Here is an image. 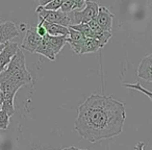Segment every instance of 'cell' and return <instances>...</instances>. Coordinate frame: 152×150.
Masks as SVG:
<instances>
[{"instance_id":"15","label":"cell","mask_w":152,"mask_h":150,"mask_svg":"<svg viewBox=\"0 0 152 150\" xmlns=\"http://www.w3.org/2000/svg\"><path fill=\"white\" fill-rule=\"evenodd\" d=\"M68 27L79 31L80 34H83L86 38L94 39V37H95V34L92 31L91 28L89 27V25H88L87 23H79V24H76V25H69Z\"/></svg>"},{"instance_id":"8","label":"cell","mask_w":152,"mask_h":150,"mask_svg":"<svg viewBox=\"0 0 152 150\" xmlns=\"http://www.w3.org/2000/svg\"><path fill=\"white\" fill-rule=\"evenodd\" d=\"M19 36V30L14 22L7 21L0 24V45L10 42Z\"/></svg>"},{"instance_id":"20","label":"cell","mask_w":152,"mask_h":150,"mask_svg":"<svg viewBox=\"0 0 152 150\" xmlns=\"http://www.w3.org/2000/svg\"><path fill=\"white\" fill-rule=\"evenodd\" d=\"M76 3V5H77V11L78 10H81L85 7V4H86V1L87 0H74Z\"/></svg>"},{"instance_id":"16","label":"cell","mask_w":152,"mask_h":150,"mask_svg":"<svg viewBox=\"0 0 152 150\" xmlns=\"http://www.w3.org/2000/svg\"><path fill=\"white\" fill-rule=\"evenodd\" d=\"M74 10H77V5H76L74 0H63L59 11L65 14H68L69 12H72Z\"/></svg>"},{"instance_id":"19","label":"cell","mask_w":152,"mask_h":150,"mask_svg":"<svg viewBox=\"0 0 152 150\" xmlns=\"http://www.w3.org/2000/svg\"><path fill=\"white\" fill-rule=\"evenodd\" d=\"M36 30H37V34H38L39 36L41 37V38H43V37L46 36V34H47L46 29H45V27H44V26H43L42 21H40V23H39L38 25H37Z\"/></svg>"},{"instance_id":"1","label":"cell","mask_w":152,"mask_h":150,"mask_svg":"<svg viewBox=\"0 0 152 150\" xmlns=\"http://www.w3.org/2000/svg\"><path fill=\"white\" fill-rule=\"evenodd\" d=\"M126 110L112 96L94 94L77 108L75 130L91 143L107 140L123 131Z\"/></svg>"},{"instance_id":"11","label":"cell","mask_w":152,"mask_h":150,"mask_svg":"<svg viewBox=\"0 0 152 150\" xmlns=\"http://www.w3.org/2000/svg\"><path fill=\"white\" fill-rule=\"evenodd\" d=\"M42 21L43 26L46 29V32L48 36L51 37H58V36H64L67 37L68 34H69V28L65 27V26L58 25V24H54V23H49V22H46L44 20H40Z\"/></svg>"},{"instance_id":"12","label":"cell","mask_w":152,"mask_h":150,"mask_svg":"<svg viewBox=\"0 0 152 150\" xmlns=\"http://www.w3.org/2000/svg\"><path fill=\"white\" fill-rule=\"evenodd\" d=\"M34 52L39 53V54L43 55V56H45V57H47V59H50V61H54L55 57H56L54 53H53L52 48H51L50 44H49V42H48L47 34L42 38V40H41L38 48L36 49V51H34Z\"/></svg>"},{"instance_id":"9","label":"cell","mask_w":152,"mask_h":150,"mask_svg":"<svg viewBox=\"0 0 152 150\" xmlns=\"http://www.w3.org/2000/svg\"><path fill=\"white\" fill-rule=\"evenodd\" d=\"M68 28H69V34L67 36V43H69L72 50L76 54H79L81 50V47H83V43L86 41V37L83 34H80L79 31H77V30L72 29L70 27Z\"/></svg>"},{"instance_id":"10","label":"cell","mask_w":152,"mask_h":150,"mask_svg":"<svg viewBox=\"0 0 152 150\" xmlns=\"http://www.w3.org/2000/svg\"><path fill=\"white\" fill-rule=\"evenodd\" d=\"M137 76L148 83L152 81V54H148L142 59L137 69Z\"/></svg>"},{"instance_id":"3","label":"cell","mask_w":152,"mask_h":150,"mask_svg":"<svg viewBox=\"0 0 152 150\" xmlns=\"http://www.w3.org/2000/svg\"><path fill=\"white\" fill-rule=\"evenodd\" d=\"M36 13L39 15V19L44 20V21L49 22V23L58 24V25L65 26V27H68L71 24V18L69 17V15L63 13L59 10H57V11H46V10H43L42 7H39L36 10Z\"/></svg>"},{"instance_id":"17","label":"cell","mask_w":152,"mask_h":150,"mask_svg":"<svg viewBox=\"0 0 152 150\" xmlns=\"http://www.w3.org/2000/svg\"><path fill=\"white\" fill-rule=\"evenodd\" d=\"M123 86H124L125 88H129V89H133V90H135V91L141 92V93H143V94H145V95H147L148 98H149L150 100H152V94H151V92H150L149 90L144 89V88L142 87V85L140 83H137L135 85H129V83H124Z\"/></svg>"},{"instance_id":"23","label":"cell","mask_w":152,"mask_h":150,"mask_svg":"<svg viewBox=\"0 0 152 150\" xmlns=\"http://www.w3.org/2000/svg\"><path fill=\"white\" fill-rule=\"evenodd\" d=\"M61 150H86V149H80V148L74 147V146H70V147L63 148V149H61Z\"/></svg>"},{"instance_id":"22","label":"cell","mask_w":152,"mask_h":150,"mask_svg":"<svg viewBox=\"0 0 152 150\" xmlns=\"http://www.w3.org/2000/svg\"><path fill=\"white\" fill-rule=\"evenodd\" d=\"M51 1H52V0H39V3H40V7H45V5L48 4Z\"/></svg>"},{"instance_id":"21","label":"cell","mask_w":152,"mask_h":150,"mask_svg":"<svg viewBox=\"0 0 152 150\" xmlns=\"http://www.w3.org/2000/svg\"><path fill=\"white\" fill-rule=\"evenodd\" d=\"M146 146V144L144 142H139V143L135 145L134 150H144V147Z\"/></svg>"},{"instance_id":"2","label":"cell","mask_w":152,"mask_h":150,"mask_svg":"<svg viewBox=\"0 0 152 150\" xmlns=\"http://www.w3.org/2000/svg\"><path fill=\"white\" fill-rule=\"evenodd\" d=\"M24 70H27L25 55H24L23 51L19 48L17 52H16V54L13 56V59H11L7 67L5 68V70H3L0 73V83L9 79L14 74H17L19 72L24 71Z\"/></svg>"},{"instance_id":"24","label":"cell","mask_w":152,"mask_h":150,"mask_svg":"<svg viewBox=\"0 0 152 150\" xmlns=\"http://www.w3.org/2000/svg\"><path fill=\"white\" fill-rule=\"evenodd\" d=\"M3 47H4V44H2V45H0V51L2 50V49H3Z\"/></svg>"},{"instance_id":"13","label":"cell","mask_w":152,"mask_h":150,"mask_svg":"<svg viewBox=\"0 0 152 150\" xmlns=\"http://www.w3.org/2000/svg\"><path fill=\"white\" fill-rule=\"evenodd\" d=\"M102 48H103V46H102L96 39L86 38V41H85V43H83V47H81V50L79 54L97 52L98 50H100V49H102Z\"/></svg>"},{"instance_id":"6","label":"cell","mask_w":152,"mask_h":150,"mask_svg":"<svg viewBox=\"0 0 152 150\" xmlns=\"http://www.w3.org/2000/svg\"><path fill=\"white\" fill-rule=\"evenodd\" d=\"M19 49L17 43L14 42H7L4 44V47L1 51H0V73L5 70L7 65L10 64L11 59L16 54V52Z\"/></svg>"},{"instance_id":"4","label":"cell","mask_w":152,"mask_h":150,"mask_svg":"<svg viewBox=\"0 0 152 150\" xmlns=\"http://www.w3.org/2000/svg\"><path fill=\"white\" fill-rule=\"evenodd\" d=\"M99 5L95 1L87 0L85 7L81 11H76L74 13V19L77 24L79 23H89L91 20L95 19L98 13Z\"/></svg>"},{"instance_id":"18","label":"cell","mask_w":152,"mask_h":150,"mask_svg":"<svg viewBox=\"0 0 152 150\" xmlns=\"http://www.w3.org/2000/svg\"><path fill=\"white\" fill-rule=\"evenodd\" d=\"M10 119L11 117L4 112L0 110V130H5L10 125Z\"/></svg>"},{"instance_id":"7","label":"cell","mask_w":152,"mask_h":150,"mask_svg":"<svg viewBox=\"0 0 152 150\" xmlns=\"http://www.w3.org/2000/svg\"><path fill=\"white\" fill-rule=\"evenodd\" d=\"M113 18H114V15L110 13V11L107 9V7H99L97 16H96L95 20L97 21L98 25L101 27L102 30L112 32Z\"/></svg>"},{"instance_id":"5","label":"cell","mask_w":152,"mask_h":150,"mask_svg":"<svg viewBox=\"0 0 152 150\" xmlns=\"http://www.w3.org/2000/svg\"><path fill=\"white\" fill-rule=\"evenodd\" d=\"M41 40L42 38L37 34L36 27H30L26 29V34L21 44V48L29 51V52H34L36 49L38 48Z\"/></svg>"},{"instance_id":"14","label":"cell","mask_w":152,"mask_h":150,"mask_svg":"<svg viewBox=\"0 0 152 150\" xmlns=\"http://www.w3.org/2000/svg\"><path fill=\"white\" fill-rule=\"evenodd\" d=\"M47 39H48V42L50 44L51 48H52L53 53L55 54V56L61 52V50L64 48V46L67 43V37H64V36L51 37L47 34Z\"/></svg>"}]
</instances>
